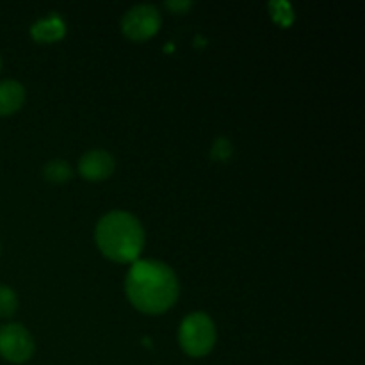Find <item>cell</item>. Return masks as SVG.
<instances>
[{
	"instance_id": "13",
	"label": "cell",
	"mask_w": 365,
	"mask_h": 365,
	"mask_svg": "<svg viewBox=\"0 0 365 365\" xmlns=\"http://www.w3.org/2000/svg\"><path fill=\"white\" fill-rule=\"evenodd\" d=\"M0 68H2V59H0Z\"/></svg>"
},
{
	"instance_id": "5",
	"label": "cell",
	"mask_w": 365,
	"mask_h": 365,
	"mask_svg": "<svg viewBox=\"0 0 365 365\" xmlns=\"http://www.w3.org/2000/svg\"><path fill=\"white\" fill-rule=\"evenodd\" d=\"M34 339L20 323L4 324L0 328V356L11 364H24L34 355Z\"/></svg>"
},
{
	"instance_id": "6",
	"label": "cell",
	"mask_w": 365,
	"mask_h": 365,
	"mask_svg": "<svg viewBox=\"0 0 365 365\" xmlns=\"http://www.w3.org/2000/svg\"><path fill=\"white\" fill-rule=\"evenodd\" d=\"M116 170V160L107 150H89L78 160V171L86 180H106Z\"/></svg>"
},
{
	"instance_id": "7",
	"label": "cell",
	"mask_w": 365,
	"mask_h": 365,
	"mask_svg": "<svg viewBox=\"0 0 365 365\" xmlns=\"http://www.w3.org/2000/svg\"><path fill=\"white\" fill-rule=\"evenodd\" d=\"M64 34H66V25H64V20L57 13H52L46 18L34 21L31 27V36L39 43L57 41Z\"/></svg>"
},
{
	"instance_id": "4",
	"label": "cell",
	"mask_w": 365,
	"mask_h": 365,
	"mask_svg": "<svg viewBox=\"0 0 365 365\" xmlns=\"http://www.w3.org/2000/svg\"><path fill=\"white\" fill-rule=\"evenodd\" d=\"M163 16L152 4H138L123 14L121 31L134 41H145L159 32Z\"/></svg>"
},
{
	"instance_id": "2",
	"label": "cell",
	"mask_w": 365,
	"mask_h": 365,
	"mask_svg": "<svg viewBox=\"0 0 365 365\" xmlns=\"http://www.w3.org/2000/svg\"><path fill=\"white\" fill-rule=\"evenodd\" d=\"M100 252L114 262H135L145 248V230L134 214L110 210L100 217L95 228Z\"/></svg>"
},
{
	"instance_id": "10",
	"label": "cell",
	"mask_w": 365,
	"mask_h": 365,
	"mask_svg": "<svg viewBox=\"0 0 365 365\" xmlns=\"http://www.w3.org/2000/svg\"><path fill=\"white\" fill-rule=\"evenodd\" d=\"M18 310V296L7 285L0 284V317H11Z\"/></svg>"
},
{
	"instance_id": "3",
	"label": "cell",
	"mask_w": 365,
	"mask_h": 365,
	"mask_svg": "<svg viewBox=\"0 0 365 365\" xmlns=\"http://www.w3.org/2000/svg\"><path fill=\"white\" fill-rule=\"evenodd\" d=\"M216 324L205 312H192L184 317L178 328V342L189 356L209 355L216 344Z\"/></svg>"
},
{
	"instance_id": "11",
	"label": "cell",
	"mask_w": 365,
	"mask_h": 365,
	"mask_svg": "<svg viewBox=\"0 0 365 365\" xmlns=\"http://www.w3.org/2000/svg\"><path fill=\"white\" fill-rule=\"evenodd\" d=\"M232 152H234V146H232L230 139L217 138L210 150V155L214 160H228L232 157Z\"/></svg>"
},
{
	"instance_id": "8",
	"label": "cell",
	"mask_w": 365,
	"mask_h": 365,
	"mask_svg": "<svg viewBox=\"0 0 365 365\" xmlns=\"http://www.w3.org/2000/svg\"><path fill=\"white\" fill-rule=\"evenodd\" d=\"M25 103V88L21 82L7 78L0 82V116H11Z\"/></svg>"
},
{
	"instance_id": "9",
	"label": "cell",
	"mask_w": 365,
	"mask_h": 365,
	"mask_svg": "<svg viewBox=\"0 0 365 365\" xmlns=\"http://www.w3.org/2000/svg\"><path fill=\"white\" fill-rule=\"evenodd\" d=\"M43 175H45L46 180L52 182V184H64V182H68L73 177V170H71V166L66 160L53 159L45 164Z\"/></svg>"
},
{
	"instance_id": "1",
	"label": "cell",
	"mask_w": 365,
	"mask_h": 365,
	"mask_svg": "<svg viewBox=\"0 0 365 365\" xmlns=\"http://www.w3.org/2000/svg\"><path fill=\"white\" fill-rule=\"evenodd\" d=\"M125 292L143 314H163L175 305L180 292L178 278L160 260H135L125 278Z\"/></svg>"
},
{
	"instance_id": "12",
	"label": "cell",
	"mask_w": 365,
	"mask_h": 365,
	"mask_svg": "<svg viewBox=\"0 0 365 365\" xmlns=\"http://www.w3.org/2000/svg\"><path fill=\"white\" fill-rule=\"evenodd\" d=\"M191 6L192 4L187 2V0H170V2H166L168 9L175 11V13H185Z\"/></svg>"
}]
</instances>
